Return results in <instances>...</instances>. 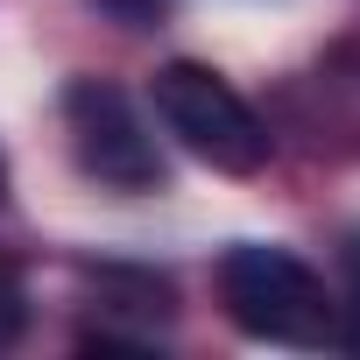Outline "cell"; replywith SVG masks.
Returning a JSON list of instances; mask_svg holds the SVG:
<instances>
[{
	"mask_svg": "<svg viewBox=\"0 0 360 360\" xmlns=\"http://www.w3.org/2000/svg\"><path fill=\"white\" fill-rule=\"evenodd\" d=\"M219 304H226V318L248 339H269V346H346V304L290 248H269V240L226 248L219 255Z\"/></svg>",
	"mask_w": 360,
	"mask_h": 360,
	"instance_id": "1",
	"label": "cell"
},
{
	"mask_svg": "<svg viewBox=\"0 0 360 360\" xmlns=\"http://www.w3.org/2000/svg\"><path fill=\"white\" fill-rule=\"evenodd\" d=\"M155 113H162V127L184 141L198 162H212V169H226V176H255V169H269V155H276L269 120H262L212 64H162V71H155Z\"/></svg>",
	"mask_w": 360,
	"mask_h": 360,
	"instance_id": "2",
	"label": "cell"
},
{
	"mask_svg": "<svg viewBox=\"0 0 360 360\" xmlns=\"http://www.w3.org/2000/svg\"><path fill=\"white\" fill-rule=\"evenodd\" d=\"M64 134H71V155L92 184L106 191H162V148L148 134V120L134 113V99L106 78H71L64 85Z\"/></svg>",
	"mask_w": 360,
	"mask_h": 360,
	"instance_id": "3",
	"label": "cell"
},
{
	"mask_svg": "<svg viewBox=\"0 0 360 360\" xmlns=\"http://www.w3.org/2000/svg\"><path fill=\"white\" fill-rule=\"evenodd\" d=\"M99 8L120 22V29H162V15H169V0H99Z\"/></svg>",
	"mask_w": 360,
	"mask_h": 360,
	"instance_id": "4",
	"label": "cell"
},
{
	"mask_svg": "<svg viewBox=\"0 0 360 360\" xmlns=\"http://www.w3.org/2000/svg\"><path fill=\"white\" fill-rule=\"evenodd\" d=\"M22 318H29V311H22V283H15L8 269H0V346H8V339L22 332Z\"/></svg>",
	"mask_w": 360,
	"mask_h": 360,
	"instance_id": "5",
	"label": "cell"
},
{
	"mask_svg": "<svg viewBox=\"0 0 360 360\" xmlns=\"http://www.w3.org/2000/svg\"><path fill=\"white\" fill-rule=\"evenodd\" d=\"M346 269H353V290H360V240H353ZM346 346H360V304H346Z\"/></svg>",
	"mask_w": 360,
	"mask_h": 360,
	"instance_id": "6",
	"label": "cell"
},
{
	"mask_svg": "<svg viewBox=\"0 0 360 360\" xmlns=\"http://www.w3.org/2000/svg\"><path fill=\"white\" fill-rule=\"evenodd\" d=\"M0 198H8V162H0Z\"/></svg>",
	"mask_w": 360,
	"mask_h": 360,
	"instance_id": "7",
	"label": "cell"
}]
</instances>
